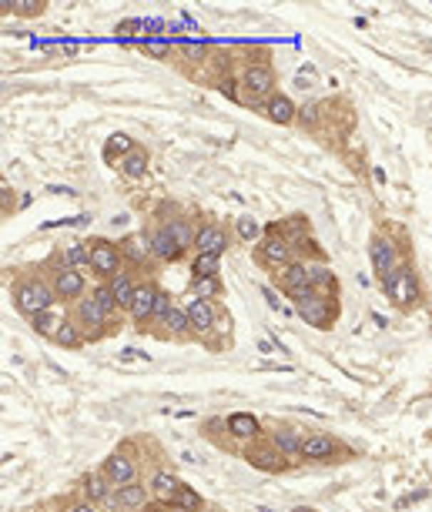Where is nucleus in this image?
I'll list each match as a JSON object with an SVG mask.
<instances>
[{"mask_svg":"<svg viewBox=\"0 0 432 512\" xmlns=\"http://www.w3.org/2000/svg\"><path fill=\"white\" fill-rule=\"evenodd\" d=\"M64 318L67 315H61L57 308H47V312H41L37 318H31V328L37 332V335H44V338L54 342V335L61 332V325H64Z\"/></svg>","mask_w":432,"mask_h":512,"instance_id":"obj_30","label":"nucleus"},{"mask_svg":"<svg viewBox=\"0 0 432 512\" xmlns=\"http://www.w3.org/2000/svg\"><path fill=\"white\" fill-rule=\"evenodd\" d=\"M81 496H84L88 502H98V506H104V502L114 496V486L108 482V476H104V472L98 469V472H91V476H84V479H81Z\"/></svg>","mask_w":432,"mask_h":512,"instance_id":"obj_20","label":"nucleus"},{"mask_svg":"<svg viewBox=\"0 0 432 512\" xmlns=\"http://www.w3.org/2000/svg\"><path fill=\"white\" fill-rule=\"evenodd\" d=\"M151 248H155L158 265H175L185 258V251L175 245V238H171V231H168L165 225H158V228L151 231Z\"/></svg>","mask_w":432,"mask_h":512,"instance_id":"obj_17","label":"nucleus"},{"mask_svg":"<svg viewBox=\"0 0 432 512\" xmlns=\"http://www.w3.org/2000/svg\"><path fill=\"white\" fill-rule=\"evenodd\" d=\"M168 512H188V509H175V506H171V509H168Z\"/></svg>","mask_w":432,"mask_h":512,"instance_id":"obj_47","label":"nucleus"},{"mask_svg":"<svg viewBox=\"0 0 432 512\" xmlns=\"http://www.w3.org/2000/svg\"><path fill=\"white\" fill-rule=\"evenodd\" d=\"M245 459H248L255 469H265V472H282V469L288 466L285 459H282V452H278L272 442H268V446H252L248 452H245Z\"/></svg>","mask_w":432,"mask_h":512,"instance_id":"obj_21","label":"nucleus"},{"mask_svg":"<svg viewBox=\"0 0 432 512\" xmlns=\"http://www.w3.org/2000/svg\"><path fill=\"white\" fill-rule=\"evenodd\" d=\"M168 231H171V238H175V245L185 255L188 251H195V238H198V228H195V221L191 218H168V221H161Z\"/></svg>","mask_w":432,"mask_h":512,"instance_id":"obj_22","label":"nucleus"},{"mask_svg":"<svg viewBox=\"0 0 432 512\" xmlns=\"http://www.w3.org/2000/svg\"><path fill=\"white\" fill-rule=\"evenodd\" d=\"M134 148H138V144H134V138H128L124 131H114L111 138H108V144H104V158H108V161H114V154H118V161H121V158H128V154L134 151Z\"/></svg>","mask_w":432,"mask_h":512,"instance_id":"obj_33","label":"nucleus"},{"mask_svg":"<svg viewBox=\"0 0 432 512\" xmlns=\"http://www.w3.org/2000/svg\"><path fill=\"white\" fill-rule=\"evenodd\" d=\"M171 308H175V302H171V295L161 292V298H158V308H155V318H151V325H161V332H165L168 325V315H171ZM158 332V335H161Z\"/></svg>","mask_w":432,"mask_h":512,"instance_id":"obj_40","label":"nucleus"},{"mask_svg":"<svg viewBox=\"0 0 432 512\" xmlns=\"http://www.w3.org/2000/svg\"><path fill=\"white\" fill-rule=\"evenodd\" d=\"M71 318L78 322L81 328H84V335H88V342H98V338H104L108 332H111V322L114 318L101 308V302L94 298V295H84L81 302H74V312H71Z\"/></svg>","mask_w":432,"mask_h":512,"instance_id":"obj_4","label":"nucleus"},{"mask_svg":"<svg viewBox=\"0 0 432 512\" xmlns=\"http://www.w3.org/2000/svg\"><path fill=\"white\" fill-rule=\"evenodd\" d=\"M158 298H161V288L155 282H138V292H134V302L128 308V315L138 328H148L151 325V318H155V308H158Z\"/></svg>","mask_w":432,"mask_h":512,"instance_id":"obj_12","label":"nucleus"},{"mask_svg":"<svg viewBox=\"0 0 432 512\" xmlns=\"http://www.w3.org/2000/svg\"><path fill=\"white\" fill-rule=\"evenodd\" d=\"M228 248V228L222 221L208 218L198 228V238H195V255H225Z\"/></svg>","mask_w":432,"mask_h":512,"instance_id":"obj_13","label":"nucleus"},{"mask_svg":"<svg viewBox=\"0 0 432 512\" xmlns=\"http://www.w3.org/2000/svg\"><path fill=\"white\" fill-rule=\"evenodd\" d=\"M222 272V255H195L191 258V278H211Z\"/></svg>","mask_w":432,"mask_h":512,"instance_id":"obj_34","label":"nucleus"},{"mask_svg":"<svg viewBox=\"0 0 432 512\" xmlns=\"http://www.w3.org/2000/svg\"><path fill=\"white\" fill-rule=\"evenodd\" d=\"M47 11L44 0H4V14H17V17H41Z\"/></svg>","mask_w":432,"mask_h":512,"instance_id":"obj_35","label":"nucleus"},{"mask_svg":"<svg viewBox=\"0 0 432 512\" xmlns=\"http://www.w3.org/2000/svg\"><path fill=\"white\" fill-rule=\"evenodd\" d=\"M339 439L329 436V432H312L305 439V446H302V459L305 462H329V459L339 456Z\"/></svg>","mask_w":432,"mask_h":512,"instance_id":"obj_15","label":"nucleus"},{"mask_svg":"<svg viewBox=\"0 0 432 512\" xmlns=\"http://www.w3.org/2000/svg\"><path fill=\"white\" fill-rule=\"evenodd\" d=\"M61 262H67L71 268H78V272H84V268H91V251H88V241H74L71 248L61 255Z\"/></svg>","mask_w":432,"mask_h":512,"instance_id":"obj_36","label":"nucleus"},{"mask_svg":"<svg viewBox=\"0 0 432 512\" xmlns=\"http://www.w3.org/2000/svg\"><path fill=\"white\" fill-rule=\"evenodd\" d=\"M185 312H188V322H191V332L195 338H205L215 328V302H205V298H195L191 295L188 302H185Z\"/></svg>","mask_w":432,"mask_h":512,"instance_id":"obj_14","label":"nucleus"},{"mask_svg":"<svg viewBox=\"0 0 432 512\" xmlns=\"http://www.w3.org/2000/svg\"><path fill=\"white\" fill-rule=\"evenodd\" d=\"M14 305L24 318H37L47 308H57V295L51 288L47 278H37V275H27L14 285Z\"/></svg>","mask_w":432,"mask_h":512,"instance_id":"obj_2","label":"nucleus"},{"mask_svg":"<svg viewBox=\"0 0 432 512\" xmlns=\"http://www.w3.org/2000/svg\"><path fill=\"white\" fill-rule=\"evenodd\" d=\"M265 114L275 124H295L299 121V108H295V101L288 98V94H275V98L265 101Z\"/></svg>","mask_w":432,"mask_h":512,"instance_id":"obj_24","label":"nucleus"},{"mask_svg":"<svg viewBox=\"0 0 432 512\" xmlns=\"http://www.w3.org/2000/svg\"><path fill=\"white\" fill-rule=\"evenodd\" d=\"M255 258L265 265V268H272V272H282L285 265L295 262V248L288 245V238L275 228V225H268L265 238L255 245Z\"/></svg>","mask_w":432,"mask_h":512,"instance_id":"obj_6","label":"nucleus"},{"mask_svg":"<svg viewBox=\"0 0 432 512\" xmlns=\"http://www.w3.org/2000/svg\"><path fill=\"white\" fill-rule=\"evenodd\" d=\"M228 432H232L235 439H242V442H255V439L262 436V425H258L255 415L235 412L232 419H228Z\"/></svg>","mask_w":432,"mask_h":512,"instance_id":"obj_26","label":"nucleus"},{"mask_svg":"<svg viewBox=\"0 0 432 512\" xmlns=\"http://www.w3.org/2000/svg\"><path fill=\"white\" fill-rule=\"evenodd\" d=\"M168 506H175V509H188V512H201L205 509V499L198 496V489H191V486H181L178 496Z\"/></svg>","mask_w":432,"mask_h":512,"instance_id":"obj_37","label":"nucleus"},{"mask_svg":"<svg viewBox=\"0 0 432 512\" xmlns=\"http://www.w3.org/2000/svg\"><path fill=\"white\" fill-rule=\"evenodd\" d=\"M235 231H238V238H242L245 245H258V241L265 238V225H262L258 218H252V215L235 218Z\"/></svg>","mask_w":432,"mask_h":512,"instance_id":"obj_32","label":"nucleus"},{"mask_svg":"<svg viewBox=\"0 0 432 512\" xmlns=\"http://www.w3.org/2000/svg\"><path fill=\"white\" fill-rule=\"evenodd\" d=\"M101 472L108 476V482H111L114 489L138 482V459H134V446H131V442H128V446H121V449H114L111 456L104 459Z\"/></svg>","mask_w":432,"mask_h":512,"instance_id":"obj_9","label":"nucleus"},{"mask_svg":"<svg viewBox=\"0 0 432 512\" xmlns=\"http://www.w3.org/2000/svg\"><path fill=\"white\" fill-rule=\"evenodd\" d=\"M64 512H101V506L98 502H88V499H81V502H71Z\"/></svg>","mask_w":432,"mask_h":512,"instance_id":"obj_42","label":"nucleus"},{"mask_svg":"<svg viewBox=\"0 0 432 512\" xmlns=\"http://www.w3.org/2000/svg\"><path fill=\"white\" fill-rule=\"evenodd\" d=\"M288 298H292V305H295V312H299L302 318H305V325L312 328H332L335 318H339V298L335 295H322L315 292V288H295V292H288Z\"/></svg>","mask_w":432,"mask_h":512,"instance_id":"obj_1","label":"nucleus"},{"mask_svg":"<svg viewBox=\"0 0 432 512\" xmlns=\"http://www.w3.org/2000/svg\"><path fill=\"white\" fill-rule=\"evenodd\" d=\"M54 345H61V349H81V345H88V335H84V328H81L74 318L67 315L61 332L54 335Z\"/></svg>","mask_w":432,"mask_h":512,"instance_id":"obj_28","label":"nucleus"},{"mask_svg":"<svg viewBox=\"0 0 432 512\" xmlns=\"http://www.w3.org/2000/svg\"><path fill=\"white\" fill-rule=\"evenodd\" d=\"M91 295L98 298V302H101V308H104V312H108L111 318H118V315H121V308H118V298H114V292L108 288V282H101V285H98V288H94Z\"/></svg>","mask_w":432,"mask_h":512,"instance_id":"obj_38","label":"nucleus"},{"mask_svg":"<svg viewBox=\"0 0 432 512\" xmlns=\"http://www.w3.org/2000/svg\"><path fill=\"white\" fill-rule=\"evenodd\" d=\"M369 262H372V272H376L379 282H386L389 275L396 272V265H399V248H396V241L376 231L372 238H369Z\"/></svg>","mask_w":432,"mask_h":512,"instance_id":"obj_10","label":"nucleus"},{"mask_svg":"<svg viewBox=\"0 0 432 512\" xmlns=\"http://www.w3.org/2000/svg\"><path fill=\"white\" fill-rule=\"evenodd\" d=\"M218 91H222L228 101H238V104H248V98H245V88L242 81H235V77H222L218 81Z\"/></svg>","mask_w":432,"mask_h":512,"instance_id":"obj_39","label":"nucleus"},{"mask_svg":"<svg viewBox=\"0 0 432 512\" xmlns=\"http://www.w3.org/2000/svg\"><path fill=\"white\" fill-rule=\"evenodd\" d=\"M191 295H195V298H205V302L222 298V295H225L222 275H211V278H191Z\"/></svg>","mask_w":432,"mask_h":512,"instance_id":"obj_31","label":"nucleus"},{"mask_svg":"<svg viewBox=\"0 0 432 512\" xmlns=\"http://www.w3.org/2000/svg\"><path fill=\"white\" fill-rule=\"evenodd\" d=\"M118 248H121V258L128 268H151V265H158L155 248H151V235H144V231L124 235L118 241Z\"/></svg>","mask_w":432,"mask_h":512,"instance_id":"obj_11","label":"nucleus"},{"mask_svg":"<svg viewBox=\"0 0 432 512\" xmlns=\"http://www.w3.org/2000/svg\"><path fill=\"white\" fill-rule=\"evenodd\" d=\"M242 88H245V98H248V104H258V101H268L275 98V71H272V64H265V61H252V64L242 71Z\"/></svg>","mask_w":432,"mask_h":512,"instance_id":"obj_7","label":"nucleus"},{"mask_svg":"<svg viewBox=\"0 0 432 512\" xmlns=\"http://www.w3.org/2000/svg\"><path fill=\"white\" fill-rule=\"evenodd\" d=\"M11 211H14V191L4 188V215H11Z\"/></svg>","mask_w":432,"mask_h":512,"instance_id":"obj_44","label":"nucleus"},{"mask_svg":"<svg viewBox=\"0 0 432 512\" xmlns=\"http://www.w3.org/2000/svg\"><path fill=\"white\" fill-rule=\"evenodd\" d=\"M278 285L282 292H295V288H309L312 285V262H292L278 272Z\"/></svg>","mask_w":432,"mask_h":512,"instance_id":"obj_19","label":"nucleus"},{"mask_svg":"<svg viewBox=\"0 0 432 512\" xmlns=\"http://www.w3.org/2000/svg\"><path fill=\"white\" fill-rule=\"evenodd\" d=\"M265 298H268V305H272V308H282V305H278V298H275V292H272V288H265Z\"/></svg>","mask_w":432,"mask_h":512,"instance_id":"obj_45","label":"nucleus"},{"mask_svg":"<svg viewBox=\"0 0 432 512\" xmlns=\"http://www.w3.org/2000/svg\"><path fill=\"white\" fill-rule=\"evenodd\" d=\"M148 168H151V154H148V148H134L128 158H121L118 161V171H121L124 178H131V181H141L144 175H148Z\"/></svg>","mask_w":432,"mask_h":512,"instance_id":"obj_23","label":"nucleus"},{"mask_svg":"<svg viewBox=\"0 0 432 512\" xmlns=\"http://www.w3.org/2000/svg\"><path fill=\"white\" fill-rule=\"evenodd\" d=\"M148 51H151V54L155 57H165V54H171V44H168V41H148Z\"/></svg>","mask_w":432,"mask_h":512,"instance_id":"obj_43","label":"nucleus"},{"mask_svg":"<svg viewBox=\"0 0 432 512\" xmlns=\"http://www.w3.org/2000/svg\"><path fill=\"white\" fill-rule=\"evenodd\" d=\"M382 288H386L389 302H392L396 308H402V312L416 308L419 305V298H422V285H419V275H416V265L412 262L396 265V272L382 282Z\"/></svg>","mask_w":432,"mask_h":512,"instance_id":"obj_3","label":"nucleus"},{"mask_svg":"<svg viewBox=\"0 0 432 512\" xmlns=\"http://www.w3.org/2000/svg\"><path fill=\"white\" fill-rule=\"evenodd\" d=\"M181 486H185V482H178V476L175 472H168V469H155L151 479H148V489H151L155 502H171Z\"/></svg>","mask_w":432,"mask_h":512,"instance_id":"obj_18","label":"nucleus"},{"mask_svg":"<svg viewBox=\"0 0 432 512\" xmlns=\"http://www.w3.org/2000/svg\"><path fill=\"white\" fill-rule=\"evenodd\" d=\"M161 338H178V342H188V338H195L185 305H175V308H171V315H168V325H165V332H161Z\"/></svg>","mask_w":432,"mask_h":512,"instance_id":"obj_25","label":"nucleus"},{"mask_svg":"<svg viewBox=\"0 0 432 512\" xmlns=\"http://www.w3.org/2000/svg\"><path fill=\"white\" fill-rule=\"evenodd\" d=\"M268 442L282 452V459H285L288 466H295V462H305L302 459V446H305V439L295 432V429H288V425H278L275 432L268 436Z\"/></svg>","mask_w":432,"mask_h":512,"instance_id":"obj_16","label":"nucleus"},{"mask_svg":"<svg viewBox=\"0 0 432 512\" xmlns=\"http://www.w3.org/2000/svg\"><path fill=\"white\" fill-rule=\"evenodd\" d=\"M299 121L305 124V128H319L322 108H319V104H305V108H299Z\"/></svg>","mask_w":432,"mask_h":512,"instance_id":"obj_41","label":"nucleus"},{"mask_svg":"<svg viewBox=\"0 0 432 512\" xmlns=\"http://www.w3.org/2000/svg\"><path fill=\"white\" fill-rule=\"evenodd\" d=\"M312 288L322 295H339V278L325 262H312Z\"/></svg>","mask_w":432,"mask_h":512,"instance_id":"obj_29","label":"nucleus"},{"mask_svg":"<svg viewBox=\"0 0 432 512\" xmlns=\"http://www.w3.org/2000/svg\"><path fill=\"white\" fill-rule=\"evenodd\" d=\"M88 251H91V272L98 275L101 282H111V278H118L128 268L121 258V248L108 238H91Z\"/></svg>","mask_w":432,"mask_h":512,"instance_id":"obj_8","label":"nucleus"},{"mask_svg":"<svg viewBox=\"0 0 432 512\" xmlns=\"http://www.w3.org/2000/svg\"><path fill=\"white\" fill-rule=\"evenodd\" d=\"M51 288H54L57 302H81L84 295H88V278H84V272H78V268H71L67 262H51Z\"/></svg>","mask_w":432,"mask_h":512,"instance_id":"obj_5","label":"nucleus"},{"mask_svg":"<svg viewBox=\"0 0 432 512\" xmlns=\"http://www.w3.org/2000/svg\"><path fill=\"white\" fill-rule=\"evenodd\" d=\"M292 512H319V509H315V506H295Z\"/></svg>","mask_w":432,"mask_h":512,"instance_id":"obj_46","label":"nucleus"},{"mask_svg":"<svg viewBox=\"0 0 432 512\" xmlns=\"http://www.w3.org/2000/svg\"><path fill=\"white\" fill-rule=\"evenodd\" d=\"M108 288H111L114 298H118V308H121V312H128V308H131V302H134V292H138V282H134V275L124 268L118 278H111V282H108Z\"/></svg>","mask_w":432,"mask_h":512,"instance_id":"obj_27","label":"nucleus"}]
</instances>
